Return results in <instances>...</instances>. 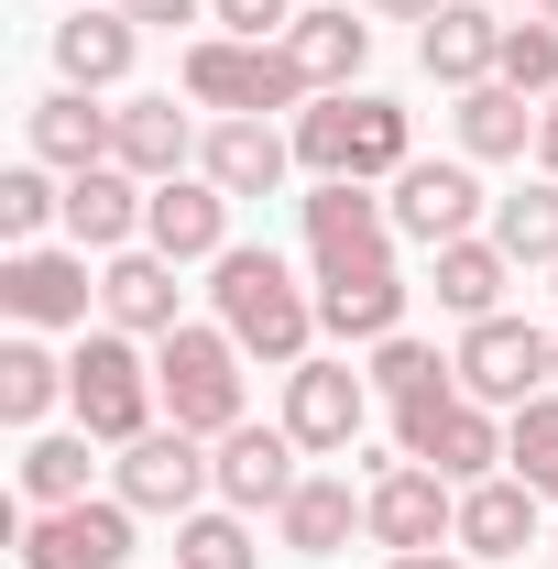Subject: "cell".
Here are the masks:
<instances>
[{"instance_id":"6da1fadb","label":"cell","mask_w":558,"mask_h":569,"mask_svg":"<svg viewBox=\"0 0 558 569\" xmlns=\"http://www.w3.org/2000/svg\"><path fill=\"white\" fill-rule=\"evenodd\" d=\"M209 296H219V329H230L252 361L296 372V361L318 351V284H296V263L263 252V241H230V252L209 263Z\"/></svg>"},{"instance_id":"7a4b0ae2","label":"cell","mask_w":558,"mask_h":569,"mask_svg":"<svg viewBox=\"0 0 558 569\" xmlns=\"http://www.w3.org/2000/svg\"><path fill=\"white\" fill-rule=\"evenodd\" d=\"M67 406L99 449H132L142 427H165V383H153V351L132 329H77L67 351Z\"/></svg>"},{"instance_id":"3957f363","label":"cell","mask_w":558,"mask_h":569,"mask_svg":"<svg viewBox=\"0 0 558 569\" xmlns=\"http://www.w3.org/2000/svg\"><path fill=\"white\" fill-rule=\"evenodd\" d=\"M176 88H187L198 110H219V121H275V110H307V99H318L285 44H241V33H198V44L176 56Z\"/></svg>"},{"instance_id":"277c9868","label":"cell","mask_w":558,"mask_h":569,"mask_svg":"<svg viewBox=\"0 0 558 569\" xmlns=\"http://www.w3.org/2000/svg\"><path fill=\"white\" fill-rule=\"evenodd\" d=\"M395 449L471 493V482L504 471V406L460 395V372H449V383H427V395H395Z\"/></svg>"},{"instance_id":"5b68a950","label":"cell","mask_w":558,"mask_h":569,"mask_svg":"<svg viewBox=\"0 0 558 569\" xmlns=\"http://www.w3.org/2000/svg\"><path fill=\"white\" fill-rule=\"evenodd\" d=\"M241 340L219 329V318H187V329H165L153 340V383H165V417L187 427V438H230L241 427Z\"/></svg>"},{"instance_id":"8992f818","label":"cell","mask_w":558,"mask_h":569,"mask_svg":"<svg viewBox=\"0 0 558 569\" xmlns=\"http://www.w3.org/2000/svg\"><path fill=\"white\" fill-rule=\"evenodd\" d=\"M361 515H372V548L383 559H417V548H460V482H438L427 460H372L361 482Z\"/></svg>"},{"instance_id":"52a82bcc","label":"cell","mask_w":558,"mask_h":569,"mask_svg":"<svg viewBox=\"0 0 558 569\" xmlns=\"http://www.w3.org/2000/svg\"><path fill=\"white\" fill-rule=\"evenodd\" d=\"M449 372H460V395H482V406H537L558 383V329H526V318H471L460 329V351H449Z\"/></svg>"},{"instance_id":"ba28073f","label":"cell","mask_w":558,"mask_h":569,"mask_svg":"<svg viewBox=\"0 0 558 569\" xmlns=\"http://www.w3.org/2000/svg\"><path fill=\"white\" fill-rule=\"evenodd\" d=\"M110 493L132 503V515H198V493H219V449L165 417V427H142L132 449L110 460Z\"/></svg>"},{"instance_id":"9c48e42d","label":"cell","mask_w":558,"mask_h":569,"mask_svg":"<svg viewBox=\"0 0 558 569\" xmlns=\"http://www.w3.org/2000/svg\"><path fill=\"white\" fill-rule=\"evenodd\" d=\"M296 230H307V263L318 274H361V263H395V209L361 187V176H329L296 198Z\"/></svg>"},{"instance_id":"30bf717a","label":"cell","mask_w":558,"mask_h":569,"mask_svg":"<svg viewBox=\"0 0 558 569\" xmlns=\"http://www.w3.org/2000/svg\"><path fill=\"white\" fill-rule=\"evenodd\" d=\"M395 241H417V252H438V241H471V230H492V198H482V176H471V153H438V164H406L395 176Z\"/></svg>"},{"instance_id":"8fae6325","label":"cell","mask_w":558,"mask_h":569,"mask_svg":"<svg viewBox=\"0 0 558 569\" xmlns=\"http://www.w3.org/2000/svg\"><path fill=\"white\" fill-rule=\"evenodd\" d=\"M285 427H296V449H307V460L350 449V438L372 427V372H350V361L307 351L296 372H285Z\"/></svg>"},{"instance_id":"7c38bea8","label":"cell","mask_w":558,"mask_h":569,"mask_svg":"<svg viewBox=\"0 0 558 569\" xmlns=\"http://www.w3.org/2000/svg\"><path fill=\"white\" fill-rule=\"evenodd\" d=\"M88 252H56V241H22V252H0V307L22 318V329H88Z\"/></svg>"},{"instance_id":"4fadbf2b","label":"cell","mask_w":558,"mask_h":569,"mask_svg":"<svg viewBox=\"0 0 558 569\" xmlns=\"http://www.w3.org/2000/svg\"><path fill=\"white\" fill-rule=\"evenodd\" d=\"M22 569H132V503L99 493V503H56L22 526Z\"/></svg>"},{"instance_id":"5bb4252c","label":"cell","mask_w":558,"mask_h":569,"mask_svg":"<svg viewBox=\"0 0 558 569\" xmlns=\"http://www.w3.org/2000/svg\"><path fill=\"white\" fill-rule=\"evenodd\" d=\"M219 449V503H230V515H285V493H296V482H307V471H296V460H307V449H296V427H230V438H209Z\"/></svg>"},{"instance_id":"9a60e30c","label":"cell","mask_w":558,"mask_h":569,"mask_svg":"<svg viewBox=\"0 0 558 569\" xmlns=\"http://www.w3.org/2000/svg\"><path fill=\"white\" fill-rule=\"evenodd\" d=\"M187 263H165L153 241H132V252H110L99 263V318L110 329H132V340H165V329H187Z\"/></svg>"},{"instance_id":"2e32d148","label":"cell","mask_w":558,"mask_h":569,"mask_svg":"<svg viewBox=\"0 0 558 569\" xmlns=\"http://www.w3.org/2000/svg\"><path fill=\"white\" fill-rule=\"evenodd\" d=\"M142 241H153L165 263H219V252H230V198L187 164V176H165V187L142 198Z\"/></svg>"},{"instance_id":"e0dca14e","label":"cell","mask_w":558,"mask_h":569,"mask_svg":"<svg viewBox=\"0 0 558 569\" xmlns=\"http://www.w3.org/2000/svg\"><path fill=\"white\" fill-rule=\"evenodd\" d=\"M198 142H209V132H198L176 99H121V110H110V164H121V176H142V187L187 176V164H198Z\"/></svg>"},{"instance_id":"ac0fdd59","label":"cell","mask_w":558,"mask_h":569,"mask_svg":"<svg viewBox=\"0 0 558 569\" xmlns=\"http://www.w3.org/2000/svg\"><path fill=\"white\" fill-rule=\"evenodd\" d=\"M198 176H209L219 198H275L285 176H296V132H275V121H209Z\"/></svg>"},{"instance_id":"d6986e66","label":"cell","mask_w":558,"mask_h":569,"mask_svg":"<svg viewBox=\"0 0 558 569\" xmlns=\"http://www.w3.org/2000/svg\"><path fill=\"white\" fill-rule=\"evenodd\" d=\"M406 296H417V284L395 274V263L318 274V329H329V340H350V351H372V340H395V329H406Z\"/></svg>"},{"instance_id":"ffe728a7","label":"cell","mask_w":558,"mask_h":569,"mask_svg":"<svg viewBox=\"0 0 558 569\" xmlns=\"http://www.w3.org/2000/svg\"><path fill=\"white\" fill-rule=\"evenodd\" d=\"M132 44H142L132 11H110V0H77L67 22H56V77L99 99V88H121V77H132Z\"/></svg>"},{"instance_id":"44dd1931","label":"cell","mask_w":558,"mask_h":569,"mask_svg":"<svg viewBox=\"0 0 558 569\" xmlns=\"http://www.w3.org/2000/svg\"><path fill=\"white\" fill-rule=\"evenodd\" d=\"M142 198H153V187L121 176V164L67 176V241H77V252H99V263H110V252H132V241H142Z\"/></svg>"},{"instance_id":"7402d4cb","label":"cell","mask_w":558,"mask_h":569,"mask_svg":"<svg viewBox=\"0 0 558 569\" xmlns=\"http://www.w3.org/2000/svg\"><path fill=\"white\" fill-rule=\"evenodd\" d=\"M275 537H285V559H340L350 537H372V515H361V493H350L340 471H307V482L285 493Z\"/></svg>"},{"instance_id":"603a6c76","label":"cell","mask_w":558,"mask_h":569,"mask_svg":"<svg viewBox=\"0 0 558 569\" xmlns=\"http://www.w3.org/2000/svg\"><path fill=\"white\" fill-rule=\"evenodd\" d=\"M417 56H427V77L460 99V88H482L492 67H504V11H482V0H449L438 22H417Z\"/></svg>"},{"instance_id":"cb8c5ba5","label":"cell","mask_w":558,"mask_h":569,"mask_svg":"<svg viewBox=\"0 0 558 569\" xmlns=\"http://www.w3.org/2000/svg\"><path fill=\"white\" fill-rule=\"evenodd\" d=\"M22 142H33V164L88 176V164H110V110H99L88 88H56V99H33V110H22Z\"/></svg>"},{"instance_id":"d4e9b609","label":"cell","mask_w":558,"mask_h":569,"mask_svg":"<svg viewBox=\"0 0 558 569\" xmlns=\"http://www.w3.org/2000/svg\"><path fill=\"white\" fill-rule=\"evenodd\" d=\"M427 284H438V307L471 329V318H504V284H515V252L492 241V230H471V241H438L427 252Z\"/></svg>"},{"instance_id":"484cf974","label":"cell","mask_w":558,"mask_h":569,"mask_svg":"<svg viewBox=\"0 0 558 569\" xmlns=\"http://www.w3.org/2000/svg\"><path fill=\"white\" fill-rule=\"evenodd\" d=\"M526 548H537V493H526L515 471L471 482V493H460V559H492V569H515Z\"/></svg>"},{"instance_id":"4316f807","label":"cell","mask_w":558,"mask_h":569,"mask_svg":"<svg viewBox=\"0 0 558 569\" xmlns=\"http://www.w3.org/2000/svg\"><path fill=\"white\" fill-rule=\"evenodd\" d=\"M449 132H460L471 164H515V153L537 142V99H526V88H504V77H482V88H460V99H449Z\"/></svg>"},{"instance_id":"83f0119b","label":"cell","mask_w":558,"mask_h":569,"mask_svg":"<svg viewBox=\"0 0 558 569\" xmlns=\"http://www.w3.org/2000/svg\"><path fill=\"white\" fill-rule=\"evenodd\" d=\"M406 164H417V121H406L383 88H350V176H361V187H395Z\"/></svg>"},{"instance_id":"f1b7e54d","label":"cell","mask_w":558,"mask_h":569,"mask_svg":"<svg viewBox=\"0 0 558 569\" xmlns=\"http://www.w3.org/2000/svg\"><path fill=\"white\" fill-rule=\"evenodd\" d=\"M285 56L307 67V88H350V77L372 67V22H350V11H296Z\"/></svg>"},{"instance_id":"f546056e","label":"cell","mask_w":558,"mask_h":569,"mask_svg":"<svg viewBox=\"0 0 558 569\" xmlns=\"http://www.w3.org/2000/svg\"><path fill=\"white\" fill-rule=\"evenodd\" d=\"M88 427H33L22 438V503L33 515H56V503H88Z\"/></svg>"},{"instance_id":"4dcf8cb0","label":"cell","mask_w":558,"mask_h":569,"mask_svg":"<svg viewBox=\"0 0 558 569\" xmlns=\"http://www.w3.org/2000/svg\"><path fill=\"white\" fill-rule=\"evenodd\" d=\"M56 406H67V361L44 351L33 329H22V340H0V417H11V427H44Z\"/></svg>"},{"instance_id":"1f68e13d","label":"cell","mask_w":558,"mask_h":569,"mask_svg":"<svg viewBox=\"0 0 558 569\" xmlns=\"http://www.w3.org/2000/svg\"><path fill=\"white\" fill-rule=\"evenodd\" d=\"M492 241L515 252V274L526 263H558V176H526L515 198H492Z\"/></svg>"},{"instance_id":"d6a6232c","label":"cell","mask_w":558,"mask_h":569,"mask_svg":"<svg viewBox=\"0 0 558 569\" xmlns=\"http://www.w3.org/2000/svg\"><path fill=\"white\" fill-rule=\"evenodd\" d=\"M44 230H67V176L22 153V164L0 176V241L22 252V241H44Z\"/></svg>"},{"instance_id":"836d02e7","label":"cell","mask_w":558,"mask_h":569,"mask_svg":"<svg viewBox=\"0 0 558 569\" xmlns=\"http://www.w3.org/2000/svg\"><path fill=\"white\" fill-rule=\"evenodd\" d=\"M504 471H515L537 503H558V383L537 395V406H515V417H504Z\"/></svg>"},{"instance_id":"e575fe53","label":"cell","mask_w":558,"mask_h":569,"mask_svg":"<svg viewBox=\"0 0 558 569\" xmlns=\"http://www.w3.org/2000/svg\"><path fill=\"white\" fill-rule=\"evenodd\" d=\"M252 515H230V503H198V515H176V569H252Z\"/></svg>"},{"instance_id":"d590c367","label":"cell","mask_w":558,"mask_h":569,"mask_svg":"<svg viewBox=\"0 0 558 569\" xmlns=\"http://www.w3.org/2000/svg\"><path fill=\"white\" fill-rule=\"evenodd\" d=\"M296 164L329 187V176H350V88H318L307 110H296Z\"/></svg>"},{"instance_id":"8d00e7d4","label":"cell","mask_w":558,"mask_h":569,"mask_svg":"<svg viewBox=\"0 0 558 569\" xmlns=\"http://www.w3.org/2000/svg\"><path fill=\"white\" fill-rule=\"evenodd\" d=\"M504 88H526V99H558V22H504Z\"/></svg>"},{"instance_id":"74e56055","label":"cell","mask_w":558,"mask_h":569,"mask_svg":"<svg viewBox=\"0 0 558 569\" xmlns=\"http://www.w3.org/2000/svg\"><path fill=\"white\" fill-rule=\"evenodd\" d=\"M427 383H449V361L427 351L417 329H395V340H372V395H427Z\"/></svg>"},{"instance_id":"f35d334b","label":"cell","mask_w":558,"mask_h":569,"mask_svg":"<svg viewBox=\"0 0 558 569\" xmlns=\"http://www.w3.org/2000/svg\"><path fill=\"white\" fill-rule=\"evenodd\" d=\"M219 33H241V44H285L296 33V0H209Z\"/></svg>"},{"instance_id":"ab89813d","label":"cell","mask_w":558,"mask_h":569,"mask_svg":"<svg viewBox=\"0 0 558 569\" xmlns=\"http://www.w3.org/2000/svg\"><path fill=\"white\" fill-rule=\"evenodd\" d=\"M110 11H132L142 33H176V22H198V11H209V0H110Z\"/></svg>"},{"instance_id":"60d3db41","label":"cell","mask_w":558,"mask_h":569,"mask_svg":"<svg viewBox=\"0 0 558 569\" xmlns=\"http://www.w3.org/2000/svg\"><path fill=\"white\" fill-rule=\"evenodd\" d=\"M361 11H372V22H438L449 0H361Z\"/></svg>"},{"instance_id":"b9f144b4","label":"cell","mask_w":558,"mask_h":569,"mask_svg":"<svg viewBox=\"0 0 558 569\" xmlns=\"http://www.w3.org/2000/svg\"><path fill=\"white\" fill-rule=\"evenodd\" d=\"M537 176H558V99H537Z\"/></svg>"},{"instance_id":"7bdbcfd3","label":"cell","mask_w":558,"mask_h":569,"mask_svg":"<svg viewBox=\"0 0 558 569\" xmlns=\"http://www.w3.org/2000/svg\"><path fill=\"white\" fill-rule=\"evenodd\" d=\"M383 569H460V548H417V559H383Z\"/></svg>"},{"instance_id":"ee69618b","label":"cell","mask_w":558,"mask_h":569,"mask_svg":"<svg viewBox=\"0 0 558 569\" xmlns=\"http://www.w3.org/2000/svg\"><path fill=\"white\" fill-rule=\"evenodd\" d=\"M515 11H526V22H558V0H515Z\"/></svg>"},{"instance_id":"f6af8a7d","label":"cell","mask_w":558,"mask_h":569,"mask_svg":"<svg viewBox=\"0 0 558 569\" xmlns=\"http://www.w3.org/2000/svg\"><path fill=\"white\" fill-rule=\"evenodd\" d=\"M548 274H558V263H548Z\"/></svg>"}]
</instances>
